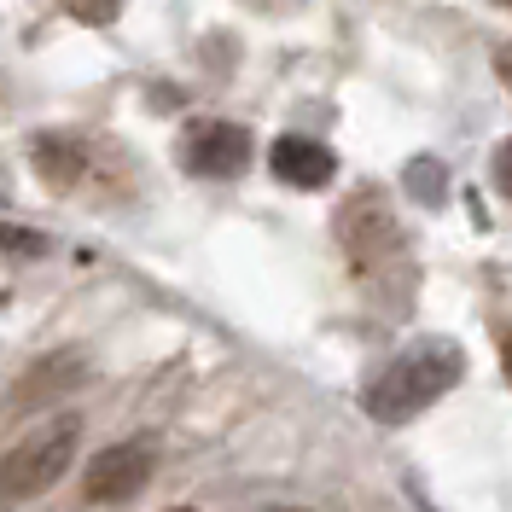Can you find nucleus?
I'll return each instance as SVG.
<instances>
[{"mask_svg": "<svg viewBox=\"0 0 512 512\" xmlns=\"http://www.w3.org/2000/svg\"><path fill=\"white\" fill-rule=\"evenodd\" d=\"M460 379H466V350L454 338H419L396 361H384V373L367 384L361 408L379 419V425H408L431 402H443Z\"/></svg>", "mask_w": 512, "mask_h": 512, "instance_id": "1", "label": "nucleus"}, {"mask_svg": "<svg viewBox=\"0 0 512 512\" xmlns=\"http://www.w3.org/2000/svg\"><path fill=\"white\" fill-rule=\"evenodd\" d=\"M76 443H82V419L76 414H59L47 425H35L30 437H18L0 454V507H24L35 495H47L59 483V472H70Z\"/></svg>", "mask_w": 512, "mask_h": 512, "instance_id": "2", "label": "nucleus"}, {"mask_svg": "<svg viewBox=\"0 0 512 512\" xmlns=\"http://www.w3.org/2000/svg\"><path fill=\"white\" fill-rule=\"evenodd\" d=\"M251 163V128L222 123V117H204V123L181 128V169L204 175V181H233L245 175Z\"/></svg>", "mask_w": 512, "mask_h": 512, "instance_id": "3", "label": "nucleus"}, {"mask_svg": "<svg viewBox=\"0 0 512 512\" xmlns=\"http://www.w3.org/2000/svg\"><path fill=\"white\" fill-rule=\"evenodd\" d=\"M152 443H117L105 448L94 466H88V501H105V507H117L128 495H140L146 478H152Z\"/></svg>", "mask_w": 512, "mask_h": 512, "instance_id": "4", "label": "nucleus"}, {"mask_svg": "<svg viewBox=\"0 0 512 512\" xmlns=\"http://www.w3.org/2000/svg\"><path fill=\"white\" fill-rule=\"evenodd\" d=\"M268 163H274V175H280L286 187H303V192L326 187V181L338 175V158H332L320 140H309V134H280L274 152H268Z\"/></svg>", "mask_w": 512, "mask_h": 512, "instance_id": "5", "label": "nucleus"}, {"mask_svg": "<svg viewBox=\"0 0 512 512\" xmlns=\"http://www.w3.org/2000/svg\"><path fill=\"white\" fill-rule=\"evenodd\" d=\"M76 163H82V146H76V140H53V134L35 140V169H41L53 187H70V181H76Z\"/></svg>", "mask_w": 512, "mask_h": 512, "instance_id": "6", "label": "nucleus"}, {"mask_svg": "<svg viewBox=\"0 0 512 512\" xmlns=\"http://www.w3.org/2000/svg\"><path fill=\"white\" fill-rule=\"evenodd\" d=\"M408 192H414L419 204H443L448 198V169L437 158H414L408 163Z\"/></svg>", "mask_w": 512, "mask_h": 512, "instance_id": "7", "label": "nucleus"}, {"mask_svg": "<svg viewBox=\"0 0 512 512\" xmlns=\"http://www.w3.org/2000/svg\"><path fill=\"white\" fill-rule=\"evenodd\" d=\"M70 18H82V24H111L117 12H123V0H59Z\"/></svg>", "mask_w": 512, "mask_h": 512, "instance_id": "8", "label": "nucleus"}, {"mask_svg": "<svg viewBox=\"0 0 512 512\" xmlns=\"http://www.w3.org/2000/svg\"><path fill=\"white\" fill-rule=\"evenodd\" d=\"M0 251L41 256V251H47V239H41V233H30V227H0Z\"/></svg>", "mask_w": 512, "mask_h": 512, "instance_id": "9", "label": "nucleus"}, {"mask_svg": "<svg viewBox=\"0 0 512 512\" xmlns=\"http://www.w3.org/2000/svg\"><path fill=\"white\" fill-rule=\"evenodd\" d=\"M495 187H501V192L512 198V140L501 146V152H495Z\"/></svg>", "mask_w": 512, "mask_h": 512, "instance_id": "10", "label": "nucleus"}, {"mask_svg": "<svg viewBox=\"0 0 512 512\" xmlns=\"http://www.w3.org/2000/svg\"><path fill=\"white\" fill-rule=\"evenodd\" d=\"M495 70H501V82L512 88V47H501V53H495Z\"/></svg>", "mask_w": 512, "mask_h": 512, "instance_id": "11", "label": "nucleus"}, {"mask_svg": "<svg viewBox=\"0 0 512 512\" xmlns=\"http://www.w3.org/2000/svg\"><path fill=\"white\" fill-rule=\"evenodd\" d=\"M501 367H507V379H512V332L501 338Z\"/></svg>", "mask_w": 512, "mask_h": 512, "instance_id": "12", "label": "nucleus"}, {"mask_svg": "<svg viewBox=\"0 0 512 512\" xmlns=\"http://www.w3.org/2000/svg\"><path fill=\"white\" fill-rule=\"evenodd\" d=\"M251 6H274V0H251ZM274 12H280V6H274Z\"/></svg>", "mask_w": 512, "mask_h": 512, "instance_id": "13", "label": "nucleus"}, {"mask_svg": "<svg viewBox=\"0 0 512 512\" xmlns=\"http://www.w3.org/2000/svg\"><path fill=\"white\" fill-rule=\"evenodd\" d=\"M274 512H297V507H274Z\"/></svg>", "mask_w": 512, "mask_h": 512, "instance_id": "14", "label": "nucleus"}, {"mask_svg": "<svg viewBox=\"0 0 512 512\" xmlns=\"http://www.w3.org/2000/svg\"><path fill=\"white\" fill-rule=\"evenodd\" d=\"M175 512H192V507H175Z\"/></svg>", "mask_w": 512, "mask_h": 512, "instance_id": "15", "label": "nucleus"}, {"mask_svg": "<svg viewBox=\"0 0 512 512\" xmlns=\"http://www.w3.org/2000/svg\"><path fill=\"white\" fill-rule=\"evenodd\" d=\"M501 6H512V0H501Z\"/></svg>", "mask_w": 512, "mask_h": 512, "instance_id": "16", "label": "nucleus"}]
</instances>
